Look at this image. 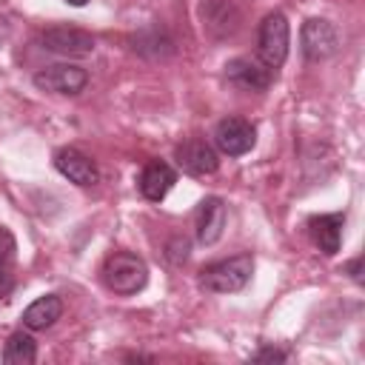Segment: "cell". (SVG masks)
<instances>
[{"label":"cell","mask_w":365,"mask_h":365,"mask_svg":"<svg viewBox=\"0 0 365 365\" xmlns=\"http://www.w3.org/2000/svg\"><path fill=\"white\" fill-rule=\"evenodd\" d=\"M103 285L117 297H134L148 282V265L134 251H111L100 268Z\"/></svg>","instance_id":"1"},{"label":"cell","mask_w":365,"mask_h":365,"mask_svg":"<svg viewBox=\"0 0 365 365\" xmlns=\"http://www.w3.org/2000/svg\"><path fill=\"white\" fill-rule=\"evenodd\" d=\"M254 257L237 254L228 259H217L200 268V288L208 294H237L251 282Z\"/></svg>","instance_id":"2"},{"label":"cell","mask_w":365,"mask_h":365,"mask_svg":"<svg viewBox=\"0 0 365 365\" xmlns=\"http://www.w3.org/2000/svg\"><path fill=\"white\" fill-rule=\"evenodd\" d=\"M288 46H291L288 17L282 11H268L257 29V57L277 71L288 60Z\"/></svg>","instance_id":"3"},{"label":"cell","mask_w":365,"mask_h":365,"mask_svg":"<svg viewBox=\"0 0 365 365\" xmlns=\"http://www.w3.org/2000/svg\"><path fill=\"white\" fill-rule=\"evenodd\" d=\"M339 29L325 17H308L299 29V46L308 63L331 60L339 51Z\"/></svg>","instance_id":"4"},{"label":"cell","mask_w":365,"mask_h":365,"mask_svg":"<svg viewBox=\"0 0 365 365\" xmlns=\"http://www.w3.org/2000/svg\"><path fill=\"white\" fill-rule=\"evenodd\" d=\"M174 160H177V168L191 177H205L220 168V151L202 134H191L182 143H177Z\"/></svg>","instance_id":"5"},{"label":"cell","mask_w":365,"mask_h":365,"mask_svg":"<svg viewBox=\"0 0 365 365\" xmlns=\"http://www.w3.org/2000/svg\"><path fill=\"white\" fill-rule=\"evenodd\" d=\"M31 83L40 91H48V94L74 97V94H80L88 86V71L83 66H74V63H54V66L37 68L34 77H31Z\"/></svg>","instance_id":"6"},{"label":"cell","mask_w":365,"mask_h":365,"mask_svg":"<svg viewBox=\"0 0 365 365\" xmlns=\"http://www.w3.org/2000/svg\"><path fill=\"white\" fill-rule=\"evenodd\" d=\"M200 20H202V31L211 40H228L240 31L242 26V9L237 6V0H202L200 6Z\"/></svg>","instance_id":"7"},{"label":"cell","mask_w":365,"mask_h":365,"mask_svg":"<svg viewBox=\"0 0 365 365\" xmlns=\"http://www.w3.org/2000/svg\"><path fill=\"white\" fill-rule=\"evenodd\" d=\"M40 46L60 57H88L94 54L97 43L88 31L77 26H48L40 31Z\"/></svg>","instance_id":"8"},{"label":"cell","mask_w":365,"mask_h":365,"mask_svg":"<svg viewBox=\"0 0 365 365\" xmlns=\"http://www.w3.org/2000/svg\"><path fill=\"white\" fill-rule=\"evenodd\" d=\"M257 145V128L245 117H222L214 125V148L225 157H242Z\"/></svg>","instance_id":"9"},{"label":"cell","mask_w":365,"mask_h":365,"mask_svg":"<svg viewBox=\"0 0 365 365\" xmlns=\"http://www.w3.org/2000/svg\"><path fill=\"white\" fill-rule=\"evenodd\" d=\"M225 80L240 91H265L274 83V68L265 66L259 57L240 54L225 63Z\"/></svg>","instance_id":"10"},{"label":"cell","mask_w":365,"mask_h":365,"mask_svg":"<svg viewBox=\"0 0 365 365\" xmlns=\"http://www.w3.org/2000/svg\"><path fill=\"white\" fill-rule=\"evenodd\" d=\"M54 168H57L68 182H74V185H80V188H88V185H97V182H100V168H97V163H94L88 154H83L80 148H74V145H63V148L54 151Z\"/></svg>","instance_id":"11"},{"label":"cell","mask_w":365,"mask_h":365,"mask_svg":"<svg viewBox=\"0 0 365 365\" xmlns=\"http://www.w3.org/2000/svg\"><path fill=\"white\" fill-rule=\"evenodd\" d=\"M177 182V168L165 160H148L137 177V188L148 202H163Z\"/></svg>","instance_id":"12"},{"label":"cell","mask_w":365,"mask_h":365,"mask_svg":"<svg viewBox=\"0 0 365 365\" xmlns=\"http://www.w3.org/2000/svg\"><path fill=\"white\" fill-rule=\"evenodd\" d=\"M342 225H345V211H331V214H314L308 217L305 228L314 240V245L325 254L334 257L342 245Z\"/></svg>","instance_id":"13"},{"label":"cell","mask_w":365,"mask_h":365,"mask_svg":"<svg viewBox=\"0 0 365 365\" xmlns=\"http://www.w3.org/2000/svg\"><path fill=\"white\" fill-rule=\"evenodd\" d=\"M225 202L220 197H205L197 208V217H194V228H197V242L200 245H214L222 231H225Z\"/></svg>","instance_id":"14"},{"label":"cell","mask_w":365,"mask_h":365,"mask_svg":"<svg viewBox=\"0 0 365 365\" xmlns=\"http://www.w3.org/2000/svg\"><path fill=\"white\" fill-rule=\"evenodd\" d=\"M63 317V299L57 294H43L37 297L26 311H23V328L29 331H46Z\"/></svg>","instance_id":"15"},{"label":"cell","mask_w":365,"mask_h":365,"mask_svg":"<svg viewBox=\"0 0 365 365\" xmlns=\"http://www.w3.org/2000/svg\"><path fill=\"white\" fill-rule=\"evenodd\" d=\"M131 43H134V51H137V54L151 57V60L174 54V40H171L160 26H148V29H143L140 34H134Z\"/></svg>","instance_id":"16"},{"label":"cell","mask_w":365,"mask_h":365,"mask_svg":"<svg viewBox=\"0 0 365 365\" xmlns=\"http://www.w3.org/2000/svg\"><path fill=\"white\" fill-rule=\"evenodd\" d=\"M0 359H3L6 365H31V362L37 359V342L31 339V334L14 331V334L6 339Z\"/></svg>","instance_id":"17"},{"label":"cell","mask_w":365,"mask_h":365,"mask_svg":"<svg viewBox=\"0 0 365 365\" xmlns=\"http://www.w3.org/2000/svg\"><path fill=\"white\" fill-rule=\"evenodd\" d=\"M14 259H17V240L6 225H0V299L14 288Z\"/></svg>","instance_id":"18"},{"label":"cell","mask_w":365,"mask_h":365,"mask_svg":"<svg viewBox=\"0 0 365 365\" xmlns=\"http://www.w3.org/2000/svg\"><path fill=\"white\" fill-rule=\"evenodd\" d=\"M285 359H288V351L274 348V345H262V348L251 356V362H285Z\"/></svg>","instance_id":"19"},{"label":"cell","mask_w":365,"mask_h":365,"mask_svg":"<svg viewBox=\"0 0 365 365\" xmlns=\"http://www.w3.org/2000/svg\"><path fill=\"white\" fill-rule=\"evenodd\" d=\"M165 254H168V259H171L174 265L185 262V259H188V240H180V237H177V240H171Z\"/></svg>","instance_id":"20"},{"label":"cell","mask_w":365,"mask_h":365,"mask_svg":"<svg viewBox=\"0 0 365 365\" xmlns=\"http://www.w3.org/2000/svg\"><path fill=\"white\" fill-rule=\"evenodd\" d=\"M345 274H348L354 282H362V257H354L351 262H345Z\"/></svg>","instance_id":"21"},{"label":"cell","mask_w":365,"mask_h":365,"mask_svg":"<svg viewBox=\"0 0 365 365\" xmlns=\"http://www.w3.org/2000/svg\"><path fill=\"white\" fill-rule=\"evenodd\" d=\"M125 362H154V356L151 354H128Z\"/></svg>","instance_id":"22"},{"label":"cell","mask_w":365,"mask_h":365,"mask_svg":"<svg viewBox=\"0 0 365 365\" xmlns=\"http://www.w3.org/2000/svg\"><path fill=\"white\" fill-rule=\"evenodd\" d=\"M66 3H68V6H86L88 0H66Z\"/></svg>","instance_id":"23"},{"label":"cell","mask_w":365,"mask_h":365,"mask_svg":"<svg viewBox=\"0 0 365 365\" xmlns=\"http://www.w3.org/2000/svg\"><path fill=\"white\" fill-rule=\"evenodd\" d=\"M3 37H6V26H0V43H3Z\"/></svg>","instance_id":"24"}]
</instances>
